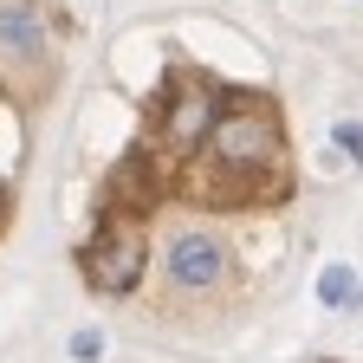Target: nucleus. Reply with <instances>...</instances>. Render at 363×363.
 <instances>
[{
    "label": "nucleus",
    "instance_id": "nucleus-1",
    "mask_svg": "<svg viewBox=\"0 0 363 363\" xmlns=\"http://www.w3.org/2000/svg\"><path fill=\"white\" fill-rule=\"evenodd\" d=\"M175 195L201 208H272L292 195L286 111L272 91H220L201 150L175 169Z\"/></svg>",
    "mask_w": 363,
    "mask_h": 363
},
{
    "label": "nucleus",
    "instance_id": "nucleus-2",
    "mask_svg": "<svg viewBox=\"0 0 363 363\" xmlns=\"http://www.w3.org/2000/svg\"><path fill=\"white\" fill-rule=\"evenodd\" d=\"M220 111V84L201 72H169L162 91L150 98V123H143V143L169 162V189H175V169L201 150V136Z\"/></svg>",
    "mask_w": 363,
    "mask_h": 363
},
{
    "label": "nucleus",
    "instance_id": "nucleus-3",
    "mask_svg": "<svg viewBox=\"0 0 363 363\" xmlns=\"http://www.w3.org/2000/svg\"><path fill=\"white\" fill-rule=\"evenodd\" d=\"M78 272H84V286L98 298L136 292V279H143V234H136V214L98 208V227H91V240L78 253Z\"/></svg>",
    "mask_w": 363,
    "mask_h": 363
},
{
    "label": "nucleus",
    "instance_id": "nucleus-4",
    "mask_svg": "<svg viewBox=\"0 0 363 363\" xmlns=\"http://www.w3.org/2000/svg\"><path fill=\"white\" fill-rule=\"evenodd\" d=\"M169 272H175V286H214L227 272V253L214 234H182L169 240Z\"/></svg>",
    "mask_w": 363,
    "mask_h": 363
},
{
    "label": "nucleus",
    "instance_id": "nucleus-5",
    "mask_svg": "<svg viewBox=\"0 0 363 363\" xmlns=\"http://www.w3.org/2000/svg\"><path fill=\"white\" fill-rule=\"evenodd\" d=\"M318 298H325L331 311H357L363 305V286H357L350 266H325V272H318Z\"/></svg>",
    "mask_w": 363,
    "mask_h": 363
},
{
    "label": "nucleus",
    "instance_id": "nucleus-6",
    "mask_svg": "<svg viewBox=\"0 0 363 363\" xmlns=\"http://www.w3.org/2000/svg\"><path fill=\"white\" fill-rule=\"evenodd\" d=\"M0 45H7V52H33V45H39V26H33L26 7H7V13H0Z\"/></svg>",
    "mask_w": 363,
    "mask_h": 363
},
{
    "label": "nucleus",
    "instance_id": "nucleus-7",
    "mask_svg": "<svg viewBox=\"0 0 363 363\" xmlns=\"http://www.w3.org/2000/svg\"><path fill=\"white\" fill-rule=\"evenodd\" d=\"M72 357L78 363H98L104 357V331H72Z\"/></svg>",
    "mask_w": 363,
    "mask_h": 363
},
{
    "label": "nucleus",
    "instance_id": "nucleus-8",
    "mask_svg": "<svg viewBox=\"0 0 363 363\" xmlns=\"http://www.w3.org/2000/svg\"><path fill=\"white\" fill-rule=\"evenodd\" d=\"M331 136H337V143H344V150H350V156L363 162V123H337Z\"/></svg>",
    "mask_w": 363,
    "mask_h": 363
},
{
    "label": "nucleus",
    "instance_id": "nucleus-9",
    "mask_svg": "<svg viewBox=\"0 0 363 363\" xmlns=\"http://www.w3.org/2000/svg\"><path fill=\"white\" fill-rule=\"evenodd\" d=\"M7 214H13V195H7V189H0V227H7Z\"/></svg>",
    "mask_w": 363,
    "mask_h": 363
}]
</instances>
